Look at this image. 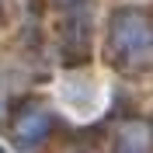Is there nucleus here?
I'll use <instances>...</instances> for the list:
<instances>
[{"mask_svg":"<svg viewBox=\"0 0 153 153\" xmlns=\"http://www.w3.org/2000/svg\"><path fill=\"white\" fill-rule=\"evenodd\" d=\"M45 129H49V115L38 111V108H28L14 125V136H18V143H35L45 136Z\"/></svg>","mask_w":153,"mask_h":153,"instance_id":"7ed1b4c3","label":"nucleus"},{"mask_svg":"<svg viewBox=\"0 0 153 153\" xmlns=\"http://www.w3.org/2000/svg\"><path fill=\"white\" fill-rule=\"evenodd\" d=\"M111 52L122 63H153V28L146 25V18H139L136 10L118 14L111 25Z\"/></svg>","mask_w":153,"mask_h":153,"instance_id":"f257e3e1","label":"nucleus"},{"mask_svg":"<svg viewBox=\"0 0 153 153\" xmlns=\"http://www.w3.org/2000/svg\"><path fill=\"white\" fill-rule=\"evenodd\" d=\"M0 105H4V87H0Z\"/></svg>","mask_w":153,"mask_h":153,"instance_id":"20e7f679","label":"nucleus"},{"mask_svg":"<svg viewBox=\"0 0 153 153\" xmlns=\"http://www.w3.org/2000/svg\"><path fill=\"white\" fill-rule=\"evenodd\" d=\"M150 146H153V125L129 122L122 132H118V146H115V150L118 153H150Z\"/></svg>","mask_w":153,"mask_h":153,"instance_id":"f03ea898","label":"nucleus"}]
</instances>
